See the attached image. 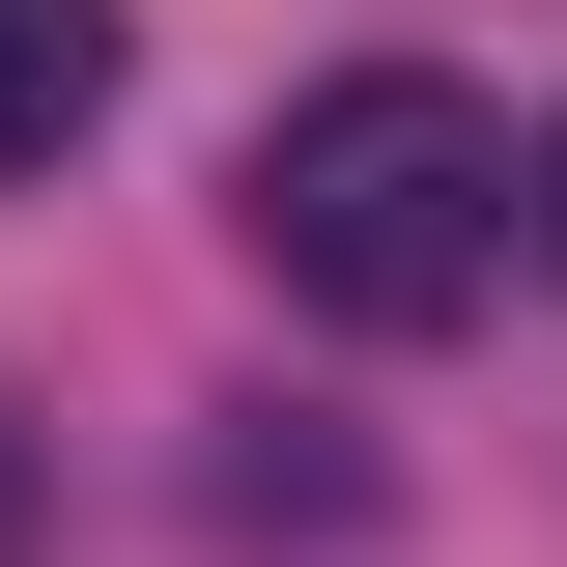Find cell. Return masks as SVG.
Here are the masks:
<instances>
[{
    "mask_svg": "<svg viewBox=\"0 0 567 567\" xmlns=\"http://www.w3.org/2000/svg\"><path fill=\"white\" fill-rule=\"evenodd\" d=\"M227 227H256L284 312H341V341H454V312L511 284V114H483V85H425V58H341V85H284V114H256Z\"/></svg>",
    "mask_w": 567,
    "mask_h": 567,
    "instance_id": "6da1fadb",
    "label": "cell"
},
{
    "mask_svg": "<svg viewBox=\"0 0 567 567\" xmlns=\"http://www.w3.org/2000/svg\"><path fill=\"white\" fill-rule=\"evenodd\" d=\"M85 114H114V0H0V199H58Z\"/></svg>",
    "mask_w": 567,
    "mask_h": 567,
    "instance_id": "7a4b0ae2",
    "label": "cell"
},
{
    "mask_svg": "<svg viewBox=\"0 0 567 567\" xmlns=\"http://www.w3.org/2000/svg\"><path fill=\"white\" fill-rule=\"evenodd\" d=\"M29 511H58V454H29V425H0V567H29Z\"/></svg>",
    "mask_w": 567,
    "mask_h": 567,
    "instance_id": "3957f363",
    "label": "cell"
},
{
    "mask_svg": "<svg viewBox=\"0 0 567 567\" xmlns=\"http://www.w3.org/2000/svg\"><path fill=\"white\" fill-rule=\"evenodd\" d=\"M539 256H567V142H539Z\"/></svg>",
    "mask_w": 567,
    "mask_h": 567,
    "instance_id": "277c9868",
    "label": "cell"
}]
</instances>
